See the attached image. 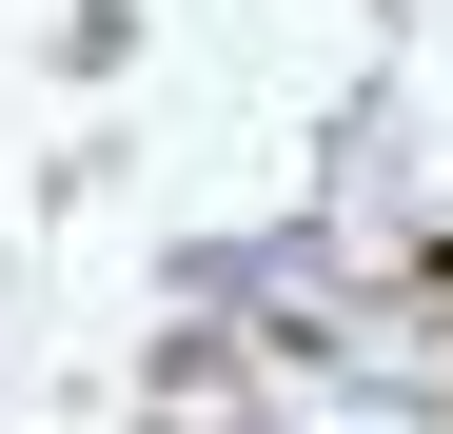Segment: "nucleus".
Masks as SVG:
<instances>
[{
    "label": "nucleus",
    "mask_w": 453,
    "mask_h": 434,
    "mask_svg": "<svg viewBox=\"0 0 453 434\" xmlns=\"http://www.w3.org/2000/svg\"><path fill=\"white\" fill-rule=\"evenodd\" d=\"M434 276H453V257H434Z\"/></svg>",
    "instance_id": "1"
}]
</instances>
